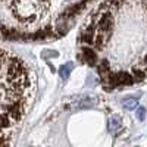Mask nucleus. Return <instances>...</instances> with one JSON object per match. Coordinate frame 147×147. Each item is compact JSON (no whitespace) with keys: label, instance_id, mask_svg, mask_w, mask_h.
Instances as JSON below:
<instances>
[{"label":"nucleus","instance_id":"423d86ee","mask_svg":"<svg viewBox=\"0 0 147 147\" xmlns=\"http://www.w3.org/2000/svg\"><path fill=\"white\" fill-rule=\"evenodd\" d=\"M136 106H137V102H136V100H131V102H129V100H125V102H124V107H127V109H129V110L134 109Z\"/></svg>","mask_w":147,"mask_h":147},{"label":"nucleus","instance_id":"f03ea898","mask_svg":"<svg viewBox=\"0 0 147 147\" xmlns=\"http://www.w3.org/2000/svg\"><path fill=\"white\" fill-rule=\"evenodd\" d=\"M94 0H0V38L44 41L63 37Z\"/></svg>","mask_w":147,"mask_h":147},{"label":"nucleus","instance_id":"20e7f679","mask_svg":"<svg viewBox=\"0 0 147 147\" xmlns=\"http://www.w3.org/2000/svg\"><path fill=\"white\" fill-rule=\"evenodd\" d=\"M121 128V121L118 118H110L109 122H107V129L109 132H118V129Z\"/></svg>","mask_w":147,"mask_h":147},{"label":"nucleus","instance_id":"f257e3e1","mask_svg":"<svg viewBox=\"0 0 147 147\" xmlns=\"http://www.w3.org/2000/svg\"><path fill=\"white\" fill-rule=\"evenodd\" d=\"M78 59L106 91L147 80V0H103L81 28Z\"/></svg>","mask_w":147,"mask_h":147},{"label":"nucleus","instance_id":"0eeeda50","mask_svg":"<svg viewBox=\"0 0 147 147\" xmlns=\"http://www.w3.org/2000/svg\"><path fill=\"white\" fill-rule=\"evenodd\" d=\"M138 118H140V119L144 118V109H138Z\"/></svg>","mask_w":147,"mask_h":147},{"label":"nucleus","instance_id":"7ed1b4c3","mask_svg":"<svg viewBox=\"0 0 147 147\" xmlns=\"http://www.w3.org/2000/svg\"><path fill=\"white\" fill-rule=\"evenodd\" d=\"M37 87L32 66L24 57L0 47V144H10L31 107Z\"/></svg>","mask_w":147,"mask_h":147},{"label":"nucleus","instance_id":"39448f33","mask_svg":"<svg viewBox=\"0 0 147 147\" xmlns=\"http://www.w3.org/2000/svg\"><path fill=\"white\" fill-rule=\"evenodd\" d=\"M72 68H74L72 63H65L63 66H60V68H59V75L62 77L63 80L68 78V77H69V74H71V71H72Z\"/></svg>","mask_w":147,"mask_h":147}]
</instances>
